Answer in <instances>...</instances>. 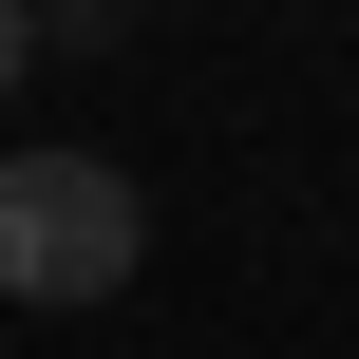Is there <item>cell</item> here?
Returning <instances> with one entry per match:
<instances>
[{
	"mask_svg": "<svg viewBox=\"0 0 359 359\" xmlns=\"http://www.w3.org/2000/svg\"><path fill=\"white\" fill-rule=\"evenodd\" d=\"M151 265V189L114 151H19L0 170V303H114Z\"/></svg>",
	"mask_w": 359,
	"mask_h": 359,
	"instance_id": "cell-1",
	"label": "cell"
},
{
	"mask_svg": "<svg viewBox=\"0 0 359 359\" xmlns=\"http://www.w3.org/2000/svg\"><path fill=\"white\" fill-rule=\"evenodd\" d=\"M114 19H133V0H38V57H95Z\"/></svg>",
	"mask_w": 359,
	"mask_h": 359,
	"instance_id": "cell-2",
	"label": "cell"
},
{
	"mask_svg": "<svg viewBox=\"0 0 359 359\" xmlns=\"http://www.w3.org/2000/svg\"><path fill=\"white\" fill-rule=\"evenodd\" d=\"M19 76H38V0H0V95H19Z\"/></svg>",
	"mask_w": 359,
	"mask_h": 359,
	"instance_id": "cell-3",
	"label": "cell"
}]
</instances>
